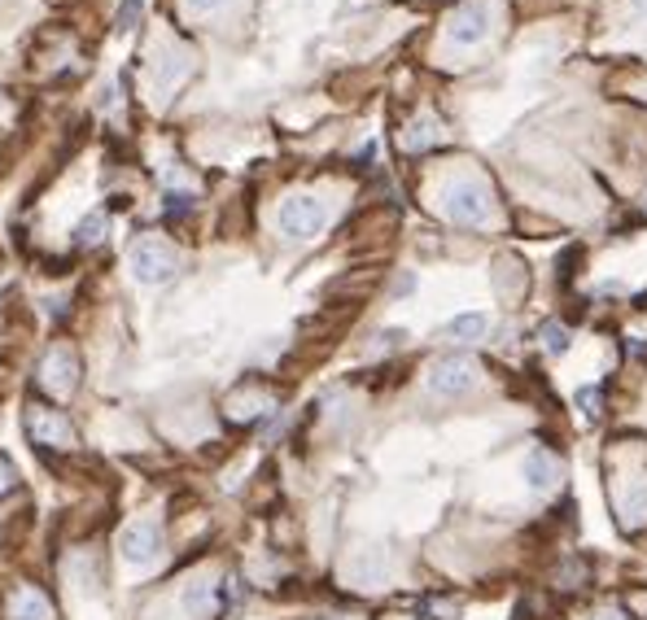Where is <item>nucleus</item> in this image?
I'll return each instance as SVG.
<instances>
[{
	"label": "nucleus",
	"instance_id": "18",
	"mask_svg": "<svg viewBox=\"0 0 647 620\" xmlns=\"http://www.w3.org/2000/svg\"><path fill=\"white\" fill-rule=\"evenodd\" d=\"M578 402L586 406V415H599V389H578Z\"/></svg>",
	"mask_w": 647,
	"mask_h": 620
},
{
	"label": "nucleus",
	"instance_id": "16",
	"mask_svg": "<svg viewBox=\"0 0 647 620\" xmlns=\"http://www.w3.org/2000/svg\"><path fill=\"white\" fill-rule=\"evenodd\" d=\"M101 228H105V219H101V214H92V219L79 228V245H92V240H101V236H97Z\"/></svg>",
	"mask_w": 647,
	"mask_h": 620
},
{
	"label": "nucleus",
	"instance_id": "14",
	"mask_svg": "<svg viewBox=\"0 0 647 620\" xmlns=\"http://www.w3.org/2000/svg\"><path fill=\"white\" fill-rule=\"evenodd\" d=\"M538 336H543V345L551 350V354H564V350H569V332H564L560 324H543Z\"/></svg>",
	"mask_w": 647,
	"mask_h": 620
},
{
	"label": "nucleus",
	"instance_id": "22",
	"mask_svg": "<svg viewBox=\"0 0 647 620\" xmlns=\"http://www.w3.org/2000/svg\"><path fill=\"white\" fill-rule=\"evenodd\" d=\"M630 4H634V9H639V13H647V0H630Z\"/></svg>",
	"mask_w": 647,
	"mask_h": 620
},
{
	"label": "nucleus",
	"instance_id": "7",
	"mask_svg": "<svg viewBox=\"0 0 647 620\" xmlns=\"http://www.w3.org/2000/svg\"><path fill=\"white\" fill-rule=\"evenodd\" d=\"M485 31H490V13H485L481 0H468V4L450 18V27H446V35H450L455 44H477V39H485Z\"/></svg>",
	"mask_w": 647,
	"mask_h": 620
},
{
	"label": "nucleus",
	"instance_id": "6",
	"mask_svg": "<svg viewBox=\"0 0 647 620\" xmlns=\"http://www.w3.org/2000/svg\"><path fill=\"white\" fill-rule=\"evenodd\" d=\"M44 385L53 393H70L79 385V359H74V350L70 345H53L48 354H44Z\"/></svg>",
	"mask_w": 647,
	"mask_h": 620
},
{
	"label": "nucleus",
	"instance_id": "17",
	"mask_svg": "<svg viewBox=\"0 0 647 620\" xmlns=\"http://www.w3.org/2000/svg\"><path fill=\"white\" fill-rule=\"evenodd\" d=\"M136 13H140V0H123V9H118V27L127 31V27L136 22Z\"/></svg>",
	"mask_w": 647,
	"mask_h": 620
},
{
	"label": "nucleus",
	"instance_id": "1",
	"mask_svg": "<svg viewBox=\"0 0 647 620\" xmlns=\"http://www.w3.org/2000/svg\"><path fill=\"white\" fill-rule=\"evenodd\" d=\"M442 210L446 219H455L464 228H481L490 219V193H485L481 179H455L442 196Z\"/></svg>",
	"mask_w": 647,
	"mask_h": 620
},
{
	"label": "nucleus",
	"instance_id": "19",
	"mask_svg": "<svg viewBox=\"0 0 647 620\" xmlns=\"http://www.w3.org/2000/svg\"><path fill=\"white\" fill-rule=\"evenodd\" d=\"M13 481H18V476H13L9 458H0V493H9V490H13Z\"/></svg>",
	"mask_w": 647,
	"mask_h": 620
},
{
	"label": "nucleus",
	"instance_id": "11",
	"mask_svg": "<svg viewBox=\"0 0 647 620\" xmlns=\"http://www.w3.org/2000/svg\"><path fill=\"white\" fill-rule=\"evenodd\" d=\"M433 140H438V131H433V123H429V118L411 123V127H407V135H403V144H407V149H429Z\"/></svg>",
	"mask_w": 647,
	"mask_h": 620
},
{
	"label": "nucleus",
	"instance_id": "21",
	"mask_svg": "<svg viewBox=\"0 0 647 620\" xmlns=\"http://www.w3.org/2000/svg\"><path fill=\"white\" fill-rule=\"evenodd\" d=\"M595 620H621V616H616V612H599V616H595Z\"/></svg>",
	"mask_w": 647,
	"mask_h": 620
},
{
	"label": "nucleus",
	"instance_id": "9",
	"mask_svg": "<svg viewBox=\"0 0 647 620\" xmlns=\"http://www.w3.org/2000/svg\"><path fill=\"white\" fill-rule=\"evenodd\" d=\"M525 481H529V490H551V485L560 481V463H555V455L534 450V455L525 458Z\"/></svg>",
	"mask_w": 647,
	"mask_h": 620
},
{
	"label": "nucleus",
	"instance_id": "2",
	"mask_svg": "<svg viewBox=\"0 0 647 620\" xmlns=\"http://www.w3.org/2000/svg\"><path fill=\"white\" fill-rule=\"evenodd\" d=\"M324 219H328V210H324V201L319 196H289L284 205H280V214H275V228L284 231L289 240H310L315 231L324 228Z\"/></svg>",
	"mask_w": 647,
	"mask_h": 620
},
{
	"label": "nucleus",
	"instance_id": "5",
	"mask_svg": "<svg viewBox=\"0 0 647 620\" xmlns=\"http://www.w3.org/2000/svg\"><path fill=\"white\" fill-rule=\"evenodd\" d=\"M123 559L127 563H153V559L162 555V528L153 520H136L127 533H123Z\"/></svg>",
	"mask_w": 647,
	"mask_h": 620
},
{
	"label": "nucleus",
	"instance_id": "20",
	"mask_svg": "<svg viewBox=\"0 0 647 620\" xmlns=\"http://www.w3.org/2000/svg\"><path fill=\"white\" fill-rule=\"evenodd\" d=\"M197 9H214V4H223V0H193Z\"/></svg>",
	"mask_w": 647,
	"mask_h": 620
},
{
	"label": "nucleus",
	"instance_id": "15",
	"mask_svg": "<svg viewBox=\"0 0 647 620\" xmlns=\"http://www.w3.org/2000/svg\"><path fill=\"white\" fill-rule=\"evenodd\" d=\"M188 210H193V196H188V193H179V196H167V214H170V219H184Z\"/></svg>",
	"mask_w": 647,
	"mask_h": 620
},
{
	"label": "nucleus",
	"instance_id": "13",
	"mask_svg": "<svg viewBox=\"0 0 647 620\" xmlns=\"http://www.w3.org/2000/svg\"><path fill=\"white\" fill-rule=\"evenodd\" d=\"M210 594H214V586H205V581H197V586L184 594V607L193 612V616H205V607H210Z\"/></svg>",
	"mask_w": 647,
	"mask_h": 620
},
{
	"label": "nucleus",
	"instance_id": "8",
	"mask_svg": "<svg viewBox=\"0 0 647 620\" xmlns=\"http://www.w3.org/2000/svg\"><path fill=\"white\" fill-rule=\"evenodd\" d=\"M27 424H31V432H35V441H39V446H70V441H74L70 424L57 415V411H48V406H31Z\"/></svg>",
	"mask_w": 647,
	"mask_h": 620
},
{
	"label": "nucleus",
	"instance_id": "4",
	"mask_svg": "<svg viewBox=\"0 0 647 620\" xmlns=\"http://www.w3.org/2000/svg\"><path fill=\"white\" fill-rule=\"evenodd\" d=\"M132 275H136L140 284H162L175 275V254H170V245L162 240H136V249H132Z\"/></svg>",
	"mask_w": 647,
	"mask_h": 620
},
{
	"label": "nucleus",
	"instance_id": "10",
	"mask_svg": "<svg viewBox=\"0 0 647 620\" xmlns=\"http://www.w3.org/2000/svg\"><path fill=\"white\" fill-rule=\"evenodd\" d=\"M9 620H48V603L35 594V589H22L9 607Z\"/></svg>",
	"mask_w": 647,
	"mask_h": 620
},
{
	"label": "nucleus",
	"instance_id": "3",
	"mask_svg": "<svg viewBox=\"0 0 647 620\" xmlns=\"http://www.w3.org/2000/svg\"><path fill=\"white\" fill-rule=\"evenodd\" d=\"M477 385V362L468 359V354H446L429 367V389L438 393V397H459V393H468Z\"/></svg>",
	"mask_w": 647,
	"mask_h": 620
},
{
	"label": "nucleus",
	"instance_id": "12",
	"mask_svg": "<svg viewBox=\"0 0 647 620\" xmlns=\"http://www.w3.org/2000/svg\"><path fill=\"white\" fill-rule=\"evenodd\" d=\"M446 332H450V336H468V341H473V336H481V332H485V315H455Z\"/></svg>",
	"mask_w": 647,
	"mask_h": 620
}]
</instances>
